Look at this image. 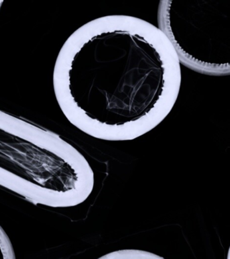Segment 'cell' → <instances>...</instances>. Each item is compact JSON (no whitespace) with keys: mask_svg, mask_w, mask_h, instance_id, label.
<instances>
[{"mask_svg":"<svg viewBox=\"0 0 230 259\" xmlns=\"http://www.w3.org/2000/svg\"><path fill=\"white\" fill-rule=\"evenodd\" d=\"M181 65L158 26L132 16H102L75 30L61 48L54 96L67 119L87 135L133 141L171 112Z\"/></svg>","mask_w":230,"mask_h":259,"instance_id":"6da1fadb","label":"cell"},{"mask_svg":"<svg viewBox=\"0 0 230 259\" xmlns=\"http://www.w3.org/2000/svg\"><path fill=\"white\" fill-rule=\"evenodd\" d=\"M0 186L34 204L73 207L92 194L94 174L58 134L0 109Z\"/></svg>","mask_w":230,"mask_h":259,"instance_id":"7a4b0ae2","label":"cell"},{"mask_svg":"<svg viewBox=\"0 0 230 259\" xmlns=\"http://www.w3.org/2000/svg\"><path fill=\"white\" fill-rule=\"evenodd\" d=\"M157 24L181 64L209 76L230 75V0H162Z\"/></svg>","mask_w":230,"mask_h":259,"instance_id":"3957f363","label":"cell"},{"mask_svg":"<svg viewBox=\"0 0 230 259\" xmlns=\"http://www.w3.org/2000/svg\"><path fill=\"white\" fill-rule=\"evenodd\" d=\"M97 259H165L154 253L139 249H123L109 252Z\"/></svg>","mask_w":230,"mask_h":259,"instance_id":"277c9868","label":"cell"},{"mask_svg":"<svg viewBox=\"0 0 230 259\" xmlns=\"http://www.w3.org/2000/svg\"><path fill=\"white\" fill-rule=\"evenodd\" d=\"M0 259H16L13 246L9 237L0 226Z\"/></svg>","mask_w":230,"mask_h":259,"instance_id":"5b68a950","label":"cell"},{"mask_svg":"<svg viewBox=\"0 0 230 259\" xmlns=\"http://www.w3.org/2000/svg\"><path fill=\"white\" fill-rule=\"evenodd\" d=\"M226 259H230V246L229 247V249H228L227 258H226Z\"/></svg>","mask_w":230,"mask_h":259,"instance_id":"8992f818","label":"cell"},{"mask_svg":"<svg viewBox=\"0 0 230 259\" xmlns=\"http://www.w3.org/2000/svg\"><path fill=\"white\" fill-rule=\"evenodd\" d=\"M3 4H4V1H2V0H0V10H1L2 5H3Z\"/></svg>","mask_w":230,"mask_h":259,"instance_id":"52a82bcc","label":"cell"}]
</instances>
